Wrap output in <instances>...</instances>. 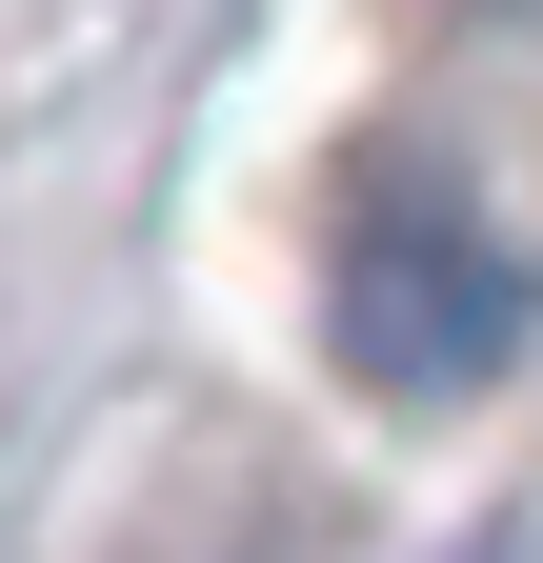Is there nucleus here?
Here are the masks:
<instances>
[{
	"mask_svg": "<svg viewBox=\"0 0 543 563\" xmlns=\"http://www.w3.org/2000/svg\"><path fill=\"white\" fill-rule=\"evenodd\" d=\"M322 342H343L363 402H484L503 342H523V262L463 222V181H363L343 242H322Z\"/></svg>",
	"mask_w": 543,
	"mask_h": 563,
	"instance_id": "1",
	"label": "nucleus"
}]
</instances>
